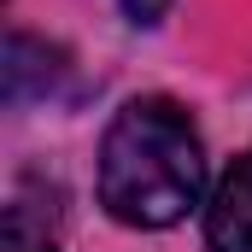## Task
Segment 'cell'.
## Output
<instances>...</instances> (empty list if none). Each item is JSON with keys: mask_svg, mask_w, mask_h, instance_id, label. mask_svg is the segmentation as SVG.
I'll list each match as a JSON object with an SVG mask.
<instances>
[{"mask_svg": "<svg viewBox=\"0 0 252 252\" xmlns=\"http://www.w3.org/2000/svg\"><path fill=\"white\" fill-rule=\"evenodd\" d=\"M205 247L211 252H252V153L229 164V176L211 193L205 211Z\"/></svg>", "mask_w": 252, "mask_h": 252, "instance_id": "2", "label": "cell"}, {"mask_svg": "<svg viewBox=\"0 0 252 252\" xmlns=\"http://www.w3.org/2000/svg\"><path fill=\"white\" fill-rule=\"evenodd\" d=\"M0 252H59L47 223L30 217V205H6V223H0Z\"/></svg>", "mask_w": 252, "mask_h": 252, "instance_id": "3", "label": "cell"}, {"mask_svg": "<svg viewBox=\"0 0 252 252\" xmlns=\"http://www.w3.org/2000/svg\"><path fill=\"white\" fill-rule=\"evenodd\" d=\"M205 188V153L176 100H129L100 141V199L129 229L182 223Z\"/></svg>", "mask_w": 252, "mask_h": 252, "instance_id": "1", "label": "cell"}, {"mask_svg": "<svg viewBox=\"0 0 252 252\" xmlns=\"http://www.w3.org/2000/svg\"><path fill=\"white\" fill-rule=\"evenodd\" d=\"M164 6H170V0H124V12L135 18V24H153V18H158Z\"/></svg>", "mask_w": 252, "mask_h": 252, "instance_id": "4", "label": "cell"}]
</instances>
